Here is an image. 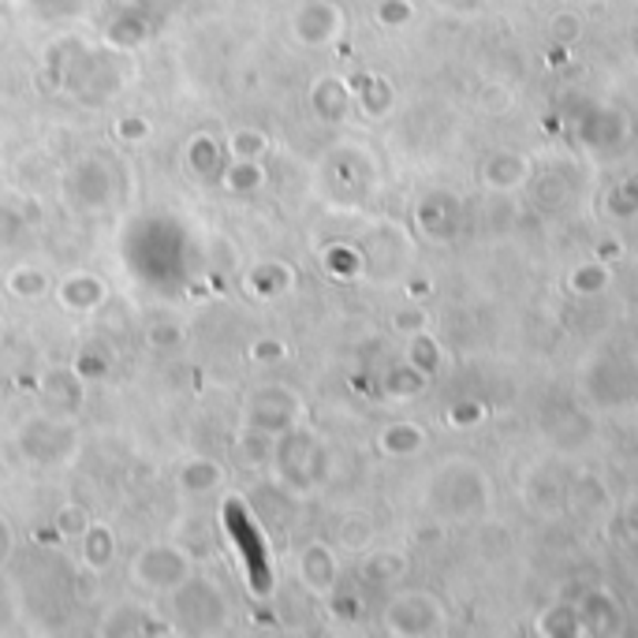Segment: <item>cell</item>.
Here are the masks:
<instances>
[{
    "instance_id": "1",
    "label": "cell",
    "mask_w": 638,
    "mask_h": 638,
    "mask_svg": "<svg viewBox=\"0 0 638 638\" xmlns=\"http://www.w3.org/2000/svg\"><path fill=\"white\" fill-rule=\"evenodd\" d=\"M232 142H235V153H243V158H251V153L259 150V146H254V139H251V135H243V139L235 135Z\"/></svg>"
}]
</instances>
